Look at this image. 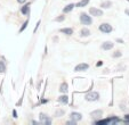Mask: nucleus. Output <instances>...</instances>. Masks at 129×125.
I'll use <instances>...</instances> for the list:
<instances>
[{
	"mask_svg": "<svg viewBox=\"0 0 129 125\" xmlns=\"http://www.w3.org/2000/svg\"><path fill=\"white\" fill-rule=\"evenodd\" d=\"M80 22L82 25H90L93 23V18L86 13H81L80 14Z\"/></svg>",
	"mask_w": 129,
	"mask_h": 125,
	"instance_id": "obj_1",
	"label": "nucleus"
},
{
	"mask_svg": "<svg viewBox=\"0 0 129 125\" xmlns=\"http://www.w3.org/2000/svg\"><path fill=\"white\" fill-rule=\"evenodd\" d=\"M98 30H100L101 32H103V33L107 34L113 31V27L111 26V24H109V23H102V24L100 25V27H98Z\"/></svg>",
	"mask_w": 129,
	"mask_h": 125,
	"instance_id": "obj_2",
	"label": "nucleus"
},
{
	"mask_svg": "<svg viewBox=\"0 0 129 125\" xmlns=\"http://www.w3.org/2000/svg\"><path fill=\"white\" fill-rule=\"evenodd\" d=\"M85 99L87 101H97L98 99H100V93L96 92V91H91V92H89L88 94H86Z\"/></svg>",
	"mask_w": 129,
	"mask_h": 125,
	"instance_id": "obj_3",
	"label": "nucleus"
},
{
	"mask_svg": "<svg viewBox=\"0 0 129 125\" xmlns=\"http://www.w3.org/2000/svg\"><path fill=\"white\" fill-rule=\"evenodd\" d=\"M88 68H89L88 64L81 62V64H78V65L74 67V72H85V71H88Z\"/></svg>",
	"mask_w": 129,
	"mask_h": 125,
	"instance_id": "obj_4",
	"label": "nucleus"
},
{
	"mask_svg": "<svg viewBox=\"0 0 129 125\" xmlns=\"http://www.w3.org/2000/svg\"><path fill=\"white\" fill-rule=\"evenodd\" d=\"M89 13L91 16H95V17H101L103 16V10L102 9H98V8H95V7H91L89 9Z\"/></svg>",
	"mask_w": 129,
	"mask_h": 125,
	"instance_id": "obj_5",
	"label": "nucleus"
},
{
	"mask_svg": "<svg viewBox=\"0 0 129 125\" xmlns=\"http://www.w3.org/2000/svg\"><path fill=\"white\" fill-rule=\"evenodd\" d=\"M40 122L42 123V124H50L51 123V120H50V118L48 117V115H46L45 113H40Z\"/></svg>",
	"mask_w": 129,
	"mask_h": 125,
	"instance_id": "obj_6",
	"label": "nucleus"
},
{
	"mask_svg": "<svg viewBox=\"0 0 129 125\" xmlns=\"http://www.w3.org/2000/svg\"><path fill=\"white\" fill-rule=\"evenodd\" d=\"M70 118L72 120H74V122H79V120H81L82 119V115H81L80 113H71V115H70Z\"/></svg>",
	"mask_w": 129,
	"mask_h": 125,
	"instance_id": "obj_7",
	"label": "nucleus"
},
{
	"mask_svg": "<svg viewBox=\"0 0 129 125\" xmlns=\"http://www.w3.org/2000/svg\"><path fill=\"white\" fill-rule=\"evenodd\" d=\"M113 47H114V44H113L111 41H105L104 43H102V49L103 50H105V51L111 50Z\"/></svg>",
	"mask_w": 129,
	"mask_h": 125,
	"instance_id": "obj_8",
	"label": "nucleus"
},
{
	"mask_svg": "<svg viewBox=\"0 0 129 125\" xmlns=\"http://www.w3.org/2000/svg\"><path fill=\"white\" fill-rule=\"evenodd\" d=\"M102 115H103L102 110H94L90 113V116L93 118H100V117H102Z\"/></svg>",
	"mask_w": 129,
	"mask_h": 125,
	"instance_id": "obj_9",
	"label": "nucleus"
},
{
	"mask_svg": "<svg viewBox=\"0 0 129 125\" xmlns=\"http://www.w3.org/2000/svg\"><path fill=\"white\" fill-rule=\"evenodd\" d=\"M21 13H22L23 15H29L30 13V4H26V5H24L22 8H21Z\"/></svg>",
	"mask_w": 129,
	"mask_h": 125,
	"instance_id": "obj_10",
	"label": "nucleus"
},
{
	"mask_svg": "<svg viewBox=\"0 0 129 125\" xmlns=\"http://www.w3.org/2000/svg\"><path fill=\"white\" fill-rule=\"evenodd\" d=\"M58 102H61V103H64V105H66V103H69V97L66 96L65 93H64L63 96L58 97Z\"/></svg>",
	"mask_w": 129,
	"mask_h": 125,
	"instance_id": "obj_11",
	"label": "nucleus"
},
{
	"mask_svg": "<svg viewBox=\"0 0 129 125\" xmlns=\"http://www.w3.org/2000/svg\"><path fill=\"white\" fill-rule=\"evenodd\" d=\"M59 32H61V33L66 34V35H72V34H73V30L71 29V27H65V29H61V30H59Z\"/></svg>",
	"mask_w": 129,
	"mask_h": 125,
	"instance_id": "obj_12",
	"label": "nucleus"
},
{
	"mask_svg": "<svg viewBox=\"0 0 129 125\" xmlns=\"http://www.w3.org/2000/svg\"><path fill=\"white\" fill-rule=\"evenodd\" d=\"M80 35L83 36V38H87V36L90 35V31L87 29V27H83V29H81V31H80Z\"/></svg>",
	"mask_w": 129,
	"mask_h": 125,
	"instance_id": "obj_13",
	"label": "nucleus"
},
{
	"mask_svg": "<svg viewBox=\"0 0 129 125\" xmlns=\"http://www.w3.org/2000/svg\"><path fill=\"white\" fill-rule=\"evenodd\" d=\"M74 7H76V5H74V4H70V5L65 6V8L63 9V13H64V14H68V13L72 12V9H73Z\"/></svg>",
	"mask_w": 129,
	"mask_h": 125,
	"instance_id": "obj_14",
	"label": "nucleus"
},
{
	"mask_svg": "<svg viewBox=\"0 0 129 125\" xmlns=\"http://www.w3.org/2000/svg\"><path fill=\"white\" fill-rule=\"evenodd\" d=\"M88 4H89V0H80V1H79V3L76 5V7L82 8V7H86Z\"/></svg>",
	"mask_w": 129,
	"mask_h": 125,
	"instance_id": "obj_15",
	"label": "nucleus"
},
{
	"mask_svg": "<svg viewBox=\"0 0 129 125\" xmlns=\"http://www.w3.org/2000/svg\"><path fill=\"white\" fill-rule=\"evenodd\" d=\"M68 84H66L65 82H63V83H62L61 84V87H59V92H62V93H66V92H68Z\"/></svg>",
	"mask_w": 129,
	"mask_h": 125,
	"instance_id": "obj_16",
	"label": "nucleus"
},
{
	"mask_svg": "<svg viewBox=\"0 0 129 125\" xmlns=\"http://www.w3.org/2000/svg\"><path fill=\"white\" fill-rule=\"evenodd\" d=\"M112 6V3L111 1H104V3L101 4V7L102 8H110Z\"/></svg>",
	"mask_w": 129,
	"mask_h": 125,
	"instance_id": "obj_17",
	"label": "nucleus"
},
{
	"mask_svg": "<svg viewBox=\"0 0 129 125\" xmlns=\"http://www.w3.org/2000/svg\"><path fill=\"white\" fill-rule=\"evenodd\" d=\"M5 72H6V65H5V62L0 60V73H5Z\"/></svg>",
	"mask_w": 129,
	"mask_h": 125,
	"instance_id": "obj_18",
	"label": "nucleus"
},
{
	"mask_svg": "<svg viewBox=\"0 0 129 125\" xmlns=\"http://www.w3.org/2000/svg\"><path fill=\"white\" fill-rule=\"evenodd\" d=\"M64 115V110H62V109H58V110H56V113H55V116H57V117H61V116Z\"/></svg>",
	"mask_w": 129,
	"mask_h": 125,
	"instance_id": "obj_19",
	"label": "nucleus"
},
{
	"mask_svg": "<svg viewBox=\"0 0 129 125\" xmlns=\"http://www.w3.org/2000/svg\"><path fill=\"white\" fill-rule=\"evenodd\" d=\"M27 24H29V21H25V22H24V24H23V25H22V27H21V29H20V32H23V31H24V30L26 29Z\"/></svg>",
	"mask_w": 129,
	"mask_h": 125,
	"instance_id": "obj_20",
	"label": "nucleus"
},
{
	"mask_svg": "<svg viewBox=\"0 0 129 125\" xmlns=\"http://www.w3.org/2000/svg\"><path fill=\"white\" fill-rule=\"evenodd\" d=\"M113 57H114V58H118V57H121V56H122V53H121V51H119V50H118V51H115V52L114 53H113Z\"/></svg>",
	"mask_w": 129,
	"mask_h": 125,
	"instance_id": "obj_21",
	"label": "nucleus"
},
{
	"mask_svg": "<svg viewBox=\"0 0 129 125\" xmlns=\"http://www.w3.org/2000/svg\"><path fill=\"white\" fill-rule=\"evenodd\" d=\"M64 19H65V16L62 15V16H59V17H56L54 21H56V22H62V21H64Z\"/></svg>",
	"mask_w": 129,
	"mask_h": 125,
	"instance_id": "obj_22",
	"label": "nucleus"
},
{
	"mask_svg": "<svg viewBox=\"0 0 129 125\" xmlns=\"http://www.w3.org/2000/svg\"><path fill=\"white\" fill-rule=\"evenodd\" d=\"M17 3L18 4H24V3H26V0H17Z\"/></svg>",
	"mask_w": 129,
	"mask_h": 125,
	"instance_id": "obj_23",
	"label": "nucleus"
},
{
	"mask_svg": "<svg viewBox=\"0 0 129 125\" xmlns=\"http://www.w3.org/2000/svg\"><path fill=\"white\" fill-rule=\"evenodd\" d=\"M101 65H103V61H101V60H100V61L97 62V65H96V66H101Z\"/></svg>",
	"mask_w": 129,
	"mask_h": 125,
	"instance_id": "obj_24",
	"label": "nucleus"
},
{
	"mask_svg": "<svg viewBox=\"0 0 129 125\" xmlns=\"http://www.w3.org/2000/svg\"><path fill=\"white\" fill-rule=\"evenodd\" d=\"M118 42H120V43H123V40H121V39H117Z\"/></svg>",
	"mask_w": 129,
	"mask_h": 125,
	"instance_id": "obj_25",
	"label": "nucleus"
},
{
	"mask_svg": "<svg viewBox=\"0 0 129 125\" xmlns=\"http://www.w3.org/2000/svg\"><path fill=\"white\" fill-rule=\"evenodd\" d=\"M13 115H14V117H15V118H16V117H17V114H16V111H15V110H14V111H13Z\"/></svg>",
	"mask_w": 129,
	"mask_h": 125,
	"instance_id": "obj_26",
	"label": "nucleus"
},
{
	"mask_svg": "<svg viewBox=\"0 0 129 125\" xmlns=\"http://www.w3.org/2000/svg\"><path fill=\"white\" fill-rule=\"evenodd\" d=\"M126 14H127V15H129V9H127V10H126Z\"/></svg>",
	"mask_w": 129,
	"mask_h": 125,
	"instance_id": "obj_27",
	"label": "nucleus"
}]
</instances>
